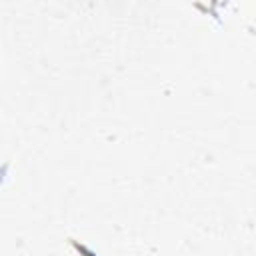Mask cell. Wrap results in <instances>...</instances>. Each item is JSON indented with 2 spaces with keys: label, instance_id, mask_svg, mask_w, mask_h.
Here are the masks:
<instances>
[{
  "label": "cell",
  "instance_id": "1",
  "mask_svg": "<svg viewBox=\"0 0 256 256\" xmlns=\"http://www.w3.org/2000/svg\"><path fill=\"white\" fill-rule=\"evenodd\" d=\"M70 244H72V246H74V248H76L78 252H82L84 256H96V254H94L92 250H88V248H86L84 244H78V242H76V240H72V238H70Z\"/></svg>",
  "mask_w": 256,
  "mask_h": 256
}]
</instances>
